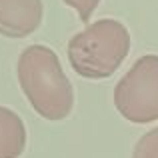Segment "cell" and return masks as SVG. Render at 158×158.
<instances>
[{
    "mask_svg": "<svg viewBox=\"0 0 158 158\" xmlns=\"http://www.w3.org/2000/svg\"><path fill=\"white\" fill-rule=\"evenodd\" d=\"M26 146V128L16 112L0 106V158H18Z\"/></svg>",
    "mask_w": 158,
    "mask_h": 158,
    "instance_id": "obj_5",
    "label": "cell"
},
{
    "mask_svg": "<svg viewBox=\"0 0 158 158\" xmlns=\"http://www.w3.org/2000/svg\"><path fill=\"white\" fill-rule=\"evenodd\" d=\"M64 2L78 12V18H80L82 22H88L92 12L96 10V6L100 4V0H64Z\"/></svg>",
    "mask_w": 158,
    "mask_h": 158,
    "instance_id": "obj_7",
    "label": "cell"
},
{
    "mask_svg": "<svg viewBox=\"0 0 158 158\" xmlns=\"http://www.w3.org/2000/svg\"><path fill=\"white\" fill-rule=\"evenodd\" d=\"M130 50V34L118 20L104 18L78 32L68 42V60L74 72L90 80L108 78Z\"/></svg>",
    "mask_w": 158,
    "mask_h": 158,
    "instance_id": "obj_2",
    "label": "cell"
},
{
    "mask_svg": "<svg viewBox=\"0 0 158 158\" xmlns=\"http://www.w3.org/2000/svg\"><path fill=\"white\" fill-rule=\"evenodd\" d=\"M42 22V0H0V34L24 38Z\"/></svg>",
    "mask_w": 158,
    "mask_h": 158,
    "instance_id": "obj_4",
    "label": "cell"
},
{
    "mask_svg": "<svg viewBox=\"0 0 158 158\" xmlns=\"http://www.w3.org/2000/svg\"><path fill=\"white\" fill-rule=\"evenodd\" d=\"M18 80L30 106L46 120H62L72 112L74 90L56 52L36 44L18 58Z\"/></svg>",
    "mask_w": 158,
    "mask_h": 158,
    "instance_id": "obj_1",
    "label": "cell"
},
{
    "mask_svg": "<svg viewBox=\"0 0 158 158\" xmlns=\"http://www.w3.org/2000/svg\"><path fill=\"white\" fill-rule=\"evenodd\" d=\"M132 158H158V128L148 130L136 142Z\"/></svg>",
    "mask_w": 158,
    "mask_h": 158,
    "instance_id": "obj_6",
    "label": "cell"
},
{
    "mask_svg": "<svg viewBox=\"0 0 158 158\" xmlns=\"http://www.w3.org/2000/svg\"><path fill=\"white\" fill-rule=\"evenodd\" d=\"M114 106L126 120H158V54L140 56L114 88Z\"/></svg>",
    "mask_w": 158,
    "mask_h": 158,
    "instance_id": "obj_3",
    "label": "cell"
}]
</instances>
